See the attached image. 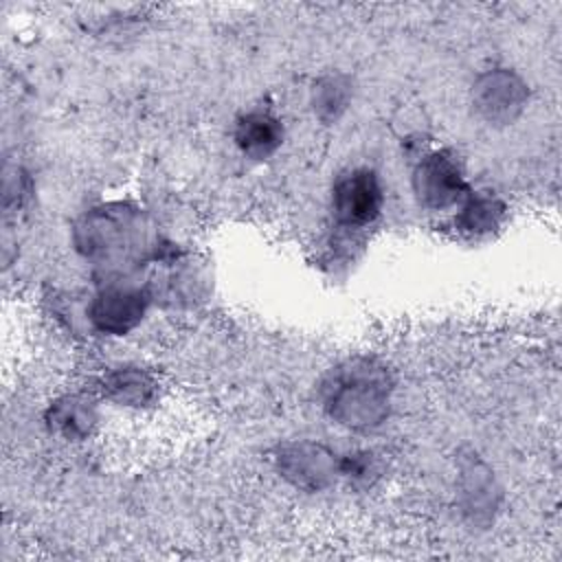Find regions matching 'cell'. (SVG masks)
Masks as SVG:
<instances>
[{
  "mask_svg": "<svg viewBox=\"0 0 562 562\" xmlns=\"http://www.w3.org/2000/svg\"><path fill=\"white\" fill-rule=\"evenodd\" d=\"M391 378L369 358H353L327 373L321 400L331 419L347 428L367 430L389 415Z\"/></svg>",
  "mask_w": 562,
  "mask_h": 562,
  "instance_id": "obj_1",
  "label": "cell"
},
{
  "mask_svg": "<svg viewBox=\"0 0 562 562\" xmlns=\"http://www.w3.org/2000/svg\"><path fill=\"white\" fill-rule=\"evenodd\" d=\"M382 206V189L371 169H353L334 184V217L345 226H364L373 222Z\"/></svg>",
  "mask_w": 562,
  "mask_h": 562,
  "instance_id": "obj_2",
  "label": "cell"
},
{
  "mask_svg": "<svg viewBox=\"0 0 562 562\" xmlns=\"http://www.w3.org/2000/svg\"><path fill=\"white\" fill-rule=\"evenodd\" d=\"M472 99L487 121L509 123L525 108L527 86L509 70H490L474 83Z\"/></svg>",
  "mask_w": 562,
  "mask_h": 562,
  "instance_id": "obj_3",
  "label": "cell"
},
{
  "mask_svg": "<svg viewBox=\"0 0 562 562\" xmlns=\"http://www.w3.org/2000/svg\"><path fill=\"white\" fill-rule=\"evenodd\" d=\"M413 189L417 200L430 209H446L465 193L463 176L452 158L446 154H428L413 173Z\"/></svg>",
  "mask_w": 562,
  "mask_h": 562,
  "instance_id": "obj_4",
  "label": "cell"
},
{
  "mask_svg": "<svg viewBox=\"0 0 562 562\" xmlns=\"http://www.w3.org/2000/svg\"><path fill=\"white\" fill-rule=\"evenodd\" d=\"M338 461L321 443H292L279 452V470L296 487L323 490L338 474Z\"/></svg>",
  "mask_w": 562,
  "mask_h": 562,
  "instance_id": "obj_5",
  "label": "cell"
},
{
  "mask_svg": "<svg viewBox=\"0 0 562 562\" xmlns=\"http://www.w3.org/2000/svg\"><path fill=\"white\" fill-rule=\"evenodd\" d=\"M281 123L268 112H250L237 121L235 140L250 158H266L281 145Z\"/></svg>",
  "mask_w": 562,
  "mask_h": 562,
  "instance_id": "obj_6",
  "label": "cell"
},
{
  "mask_svg": "<svg viewBox=\"0 0 562 562\" xmlns=\"http://www.w3.org/2000/svg\"><path fill=\"white\" fill-rule=\"evenodd\" d=\"M143 296L132 290H108L103 292L92 307V318L101 329L108 331H127L143 314Z\"/></svg>",
  "mask_w": 562,
  "mask_h": 562,
  "instance_id": "obj_7",
  "label": "cell"
},
{
  "mask_svg": "<svg viewBox=\"0 0 562 562\" xmlns=\"http://www.w3.org/2000/svg\"><path fill=\"white\" fill-rule=\"evenodd\" d=\"M501 215V206L485 195H472L470 202L463 206L459 222L468 228V231H487L496 224Z\"/></svg>",
  "mask_w": 562,
  "mask_h": 562,
  "instance_id": "obj_8",
  "label": "cell"
},
{
  "mask_svg": "<svg viewBox=\"0 0 562 562\" xmlns=\"http://www.w3.org/2000/svg\"><path fill=\"white\" fill-rule=\"evenodd\" d=\"M110 389L123 402H143L149 391V384L138 373H116L110 382Z\"/></svg>",
  "mask_w": 562,
  "mask_h": 562,
  "instance_id": "obj_9",
  "label": "cell"
},
{
  "mask_svg": "<svg viewBox=\"0 0 562 562\" xmlns=\"http://www.w3.org/2000/svg\"><path fill=\"white\" fill-rule=\"evenodd\" d=\"M347 103V90L338 79H327L316 97V108L321 114L336 116L338 110H342Z\"/></svg>",
  "mask_w": 562,
  "mask_h": 562,
  "instance_id": "obj_10",
  "label": "cell"
},
{
  "mask_svg": "<svg viewBox=\"0 0 562 562\" xmlns=\"http://www.w3.org/2000/svg\"><path fill=\"white\" fill-rule=\"evenodd\" d=\"M55 422L57 426H61L66 432H72L79 424L86 428L90 422V415L75 402V400H68V404H59L57 406V413H55Z\"/></svg>",
  "mask_w": 562,
  "mask_h": 562,
  "instance_id": "obj_11",
  "label": "cell"
}]
</instances>
